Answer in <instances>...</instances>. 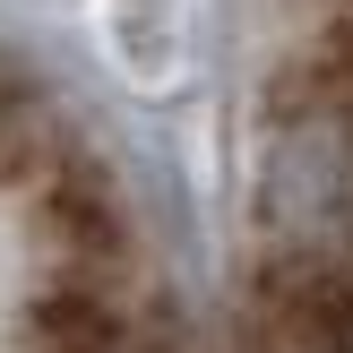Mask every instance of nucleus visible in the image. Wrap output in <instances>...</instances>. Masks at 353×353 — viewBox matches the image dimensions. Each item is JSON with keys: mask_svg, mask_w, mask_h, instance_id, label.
I'll use <instances>...</instances> for the list:
<instances>
[{"mask_svg": "<svg viewBox=\"0 0 353 353\" xmlns=\"http://www.w3.org/2000/svg\"><path fill=\"white\" fill-rule=\"evenodd\" d=\"M0 353H164L155 268L86 147L0 69Z\"/></svg>", "mask_w": 353, "mask_h": 353, "instance_id": "1", "label": "nucleus"}, {"mask_svg": "<svg viewBox=\"0 0 353 353\" xmlns=\"http://www.w3.org/2000/svg\"><path fill=\"white\" fill-rule=\"evenodd\" d=\"M268 336L353 353V0H293L268 121Z\"/></svg>", "mask_w": 353, "mask_h": 353, "instance_id": "2", "label": "nucleus"}]
</instances>
